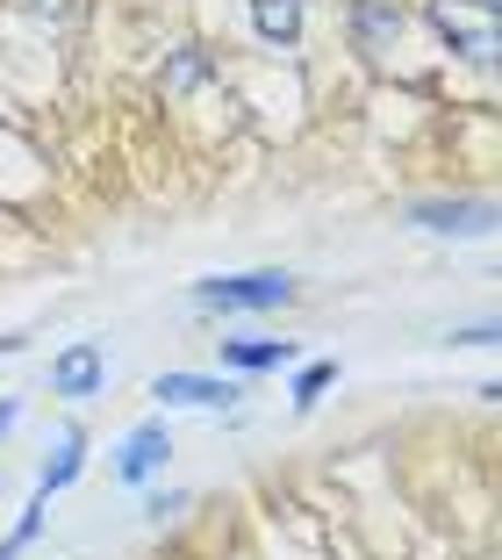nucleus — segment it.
Masks as SVG:
<instances>
[{
    "label": "nucleus",
    "mask_w": 502,
    "mask_h": 560,
    "mask_svg": "<svg viewBox=\"0 0 502 560\" xmlns=\"http://www.w3.org/2000/svg\"><path fill=\"white\" fill-rule=\"evenodd\" d=\"M201 310H280L294 302V280L288 273H237V280H201L195 288Z\"/></svg>",
    "instance_id": "1"
},
{
    "label": "nucleus",
    "mask_w": 502,
    "mask_h": 560,
    "mask_svg": "<svg viewBox=\"0 0 502 560\" xmlns=\"http://www.w3.org/2000/svg\"><path fill=\"white\" fill-rule=\"evenodd\" d=\"M30 8H36V15H66L72 0H30Z\"/></svg>",
    "instance_id": "14"
},
{
    "label": "nucleus",
    "mask_w": 502,
    "mask_h": 560,
    "mask_svg": "<svg viewBox=\"0 0 502 560\" xmlns=\"http://www.w3.org/2000/svg\"><path fill=\"white\" fill-rule=\"evenodd\" d=\"M352 30H359V50H388L395 36H402V8H395V0H359Z\"/></svg>",
    "instance_id": "6"
},
{
    "label": "nucleus",
    "mask_w": 502,
    "mask_h": 560,
    "mask_svg": "<svg viewBox=\"0 0 502 560\" xmlns=\"http://www.w3.org/2000/svg\"><path fill=\"white\" fill-rule=\"evenodd\" d=\"M80 467H86V439H80V431H66V439H58V453H50V460H44V481H36V495L66 489V481L80 475Z\"/></svg>",
    "instance_id": "10"
},
{
    "label": "nucleus",
    "mask_w": 502,
    "mask_h": 560,
    "mask_svg": "<svg viewBox=\"0 0 502 560\" xmlns=\"http://www.w3.org/2000/svg\"><path fill=\"white\" fill-rule=\"evenodd\" d=\"M8 424H15V402H0V431H8Z\"/></svg>",
    "instance_id": "15"
},
{
    "label": "nucleus",
    "mask_w": 502,
    "mask_h": 560,
    "mask_svg": "<svg viewBox=\"0 0 502 560\" xmlns=\"http://www.w3.org/2000/svg\"><path fill=\"white\" fill-rule=\"evenodd\" d=\"M44 511H50V495H36V511H30V517H22V525H15V532H8V546H0V560H15V553H22V546H36V532H44Z\"/></svg>",
    "instance_id": "11"
},
{
    "label": "nucleus",
    "mask_w": 502,
    "mask_h": 560,
    "mask_svg": "<svg viewBox=\"0 0 502 560\" xmlns=\"http://www.w3.org/2000/svg\"><path fill=\"white\" fill-rule=\"evenodd\" d=\"M151 396L165 402V410H230V402H237V388H230V381H209V374H159L151 381Z\"/></svg>",
    "instance_id": "3"
},
{
    "label": "nucleus",
    "mask_w": 502,
    "mask_h": 560,
    "mask_svg": "<svg viewBox=\"0 0 502 560\" xmlns=\"http://www.w3.org/2000/svg\"><path fill=\"white\" fill-rule=\"evenodd\" d=\"M252 22H259L266 44H294L302 36V0H252Z\"/></svg>",
    "instance_id": "8"
},
{
    "label": "nucleus",
    "mask_w": 502,
    "mask_h": 560,
    "mask_svg": "<svg viewBox=\"0 0 502 560\" xmlns=\"http://www.w3.org/2000/svg\"><path fill=\"white\" fill-rule=\"evenodd\" d=\"M101 381H108L101 346H66L58 360H50V388H58V396H94Z\"/></svg>",
    "instance_id": "4"
},
{
    "label": "nucleus",
    "mask_w": 502,
    "mask_h": 560,
    "mask_svg": "<svg viewBox=\"0 0 502 560\" xmlns=\"http://www.w3.org/2000/svg\"><path fill=\"white\" fill-rule=\"evenodd\" d=\"M330 381H338V366H330V360H316V366H302V381H294V402H302V410H308V402L324 396Z\"/></svg>",
    "instance_id": "12"
},
{
    "label": "nucleus",
    "mask_w": 502,
    "mask_h": 560,
    "mask_svg": "<svg viewBox=\"0 0 502 560\" xmlns=\"http://www.w3.org/2000/svg\"><path fill=\"white\" fill-rule=\"evenodd\" d=\"M201 72H209V66H201V50H179V58H173V72H165V86H173V94H187V86H195Z\"/></svg>",
    "instance_id": "13"
},
{
    "label": "nucleus",
    "mask_w": 502,
    "mask_h": 560,
    "mask_svg": "<svg viewBox=\"0 0 502 560\" xmlns=\"http://www.w3.org/2000/svg\"><path fill=\"white\" fill-rule=\"evenodd\" d=\"M223 360H230V366H244V374H259V366L294 360V346H288V338H230Z\"/></svg>",
    "instance_id": "9"
},
{
    "label": "nucleus",
    "mask_w": 502,
    "mask_h": 560,
    "mask_svg": "<svg viewBox=\"0 0 502 560\" xmlns=\"http://www.w3.org/2000/svg\"><path fill=\"white\" fill-rule=\"evenodd\" d=\"M417 223L423 231H488L495 209L488 201H417Z\"/></svg>",
    "instance_id": "5"
},
{
    "label": "nucleus",
    "mask_w": 502,
    "mask_h": 560,
    "mask_svg": "<svg viewBox=\"0 0 502 560\" xmlns=\"http://www.w3.org/2000/svg\"><path fill=\"white\" fill-rule=\"evenodd\" d=\"M165 453H173V445H165V424H137L130 445H122V460H115V475H122V481H144Z\"/></svg>",
    "instance_id": "7"
},
{
    "label": "nucleus",
    "mask_w": 502,
    "mask_h": 560,
    "mask_svg": "<svg viewBox=\"0 0 502 560\" xmlns=\"http://www.w3.org/2000/svg\"><path fill=\"white\" fill-rule=\"evenodd\" d=\"M431 22L467 58H495V0H431Z\"/></svg>",
    "instance_id": "2"
}]
</instances>
